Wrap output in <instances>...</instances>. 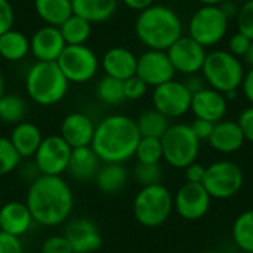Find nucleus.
I'll use <instances>...</instances> for the list:
<instances>
[{"label": "nucleus", "mask_w": 253, "mask_h": 253, "mask_svg": "<svg viewBox=\"0 0 253 253\" xmlns=\"http://www.w3.org/2000/svg\"><path fill=\"white\" fill-rule=\"evenodd\" d=\"M25 205L36 224L52 228L70 219L74 209V194L62 176L40 175L27 190Z\"/></svg>", "instance_id": "f257e3e1"}, {"label": "nucleus", "mask_w": 253, "mask_h": 253, "mask_svg": "<svg viewBox=\"0 0 253 253\" xmlns=\"http://www.w3.org/2000/svg\"><path fill=\"white\" fill-rule=\"evenodd\" d=\"M141 139L136 122L125 114H111L96 123L92 150L102 163H126L135 157Z\"/></svg>", "instance_id": "f03ea898"}, {"label": "nucleus", "mask_w": 253, "mask_h": 253, "mask_svg": "<svg viewBox=\"0 0 253 253\" xmlns=\"http://www.w3.org/2000/svg\"><path fill=\"white\" fill-rule=\"evenodd\" d=\"M135 33L142 44L154 50H168L182 36V21L165 4H153L139 12Z\"/></svg>", "instance_id": "7ed1b4c3"}, {"label": "nucleus", "mask_w": 253, "mask_h": 253, "mask_svg": "<svg viewBox=\"0 0 253 253\" xmlns=\"http://www.w3.org/2000/svg\"><path fill=\"white\" fill-rule=\"evenodd\" d=\"M68 80L56 61H37L27 73L25 89L28 96L42 107L55 105L64 99L68 90Z\"/></svg>", "instance_id": "20e7f679"}, {"label": "nucleus", "mask_w": 253, "mask_h": 253, "mask_svg": "<svg viewBox=\"0 0 253 253\" xmlns=\"http://www.w3.org/2000/svg\"><path fill=\"white\" fill-rule=\"evenodd\" d=\"M245 74L246 71L242 59L222 49L208 52L202 68V76L208 86L224 95L239 90Z\"/></svg>", "instance_id": "39448f33"}, {"label": "nucleus", "mask_w": 253, "mask_h": 253, "mask_svg": "<svg viewBox=\"0 0 253 253\" xmlns=\"http://www.w3.org/2000/svg\"><path fill=\"white\" fill-rule=\"evenodd\" d=\"M133 216L145 228L163 225L172 215L173 196L163 184L141 187L132 205Z\"/></svg>", "instance_id": "423d86ee"}, {"label": "nucleus", "mask_w": 253, "mask_h": 253, "mask_svg": "<svg viewBox=\"0 0 253 253\" xmlns=\"http://www.w3.org/2000/svg\"><path fill=\"white\" fill-rule=\"evenodd\" d=\"M162 147L163 160L169 166L182 170L197 162L200 153V141L187 123L170 125L162 138Z\"/></svg>", "instance_id": "0eeeda50"}, {"label": "nucleus", "mask_w": 253, "mask_h": 253, "mask_svg": "<svg viewBox=\"0 0 253 253\" xmlns=\"http://www.w3.org/2000/svg\"><path fill=\"white\" fill-rule=\"evenodd\" d=\"M245 184L242 168L231 160H219L206 168L202 185L212 199L228 200L240 193Z\"/></svg>", "instance_id": "6e6552de"}, {"label": "nucleus", "mask_w": 253, "mask_h": 253, "mask_svg": "<svg viewBox=\"0 0 253 253\" xmlns=\"http://www.w3.org/2000/svg\"><path fill=\"white\" fill-rule=\"evenodd\" d=\"M230 21L219 6H202L190 18L188 36L203 47H212L222 42L228 31Z\"/></svg>", "instance_id": "1a4fd4ad"}, {"label": "nucleus", "mask_w": 253, "mask_h": 253, "mask_svg": "<svg viewBox=\"0 0 253 253\" xmlns=\"http://www.w3.org/2000/svg\"><path fill=\"white\" fill-rule=\"evenodd\" d=\"M56 62L71 83H86L98 71V58L84 44H67Z\"/></svg>", "instance_id": "9d476101"}, {"label": "nucleus", "mask_w": 253, "mask_h": 253, "mask_svg": "<svg viewBox=\"0 0 253 253\" xmlns=\"http://www.w3.org/2000/svg\"><path fill=\"white\" fill-rule=\"evenodd\" d=\"M73 148L62 139L61 135H47L37 148L33 162L40 175L62 176L67 172Z\"/></svg>", "instance_id": "9b49d317"}, {"label": "nucleus", "mask_w": 253, "mask_h": 253, "mask_svg": "<svg viewBox=\"0 0 253 253\" xmlns=\"http://www.w3.org/2000/svg\"><path fill=\"white\" fill-rule=\"evenodd\" d=\"M191 98L193 95L188 92L185 84L173 79L154 87L153 108L160 111L168 119H179L190 111Z\"/></svg>", "instance_id": "f8f14e48"}, {"label": "nucleus", "mask_w": 253, "mask_h": 253, "mask_svg": "<svg viewBox=\"0 0 253 253\" xmlns=\"http://www.w3.org/2000/svg\"><path fill=\"white\" fill-rule=\"evenodd\" d=\"M212 197L202 184H182L173 196V209L185 221H199L211 209Z\"/></svg>", "instance_id": "ddd939ff"}, {"label": "nucleus", "mask_w": 253, "mask_h": 253, "mask_svg": "<svg viewBox=\"0 0 253 253\" xmlns=\"http://www.w3.org/2000/svg\"><path fill=\"white\" fill-rule=\"evenodd\" d=\"M176 73L184 76L202 73L208 50L200 43L193 40L190 36H181L166 50Z\"/></svg>", "instance_id": "4468645a"}, {"label": "nucleus", "mask_w": 253, "mask_h": 253, "mask_svg": "<svg viewBox=\"0 0 253 253\" xmlns=\"http://www.w3.org/2000/svg\"><path fill=\"white\" fill-rule=\"evenodd\" d=\"M175 68L166 53V50L148 49L136 62V76L150 87H157L166 82L173 80Z\"/></svg>", "instance_id": "2eb2a0df"}, {"label": "nucleus", "mask_w": 253, "mask_h": 253, "mask_svg": "<svg viewBox=\"0 0 253 253\" xmlns=\"http://www.w3.org/2000/svg\"><path fill=\"white\" fill-rule=\"evenodd\" d=\"M64 236L74 253H95L102 246V237L98 225L89 218L68 219Z\"/></svg>", "instance_id": "dca6fc26"}, {"label": "nucleus", "mask_w": 253, "mask_h": 253, "mask_svg": "<svg viewBox=\"0 0 253 253\" xmlns=\"http://www.w3.org/2000/svg\"><path fill=\"white\" fill-rule=\"evenodd\" d=\"M227 108H228V101L225 95L208 86L206 89L193 95L190 111H193L196 119H203L212 123H218L224 120L227 114Z\"/></svg>", "instance_id": "f3484780"}, {"label": "nucleus", "mask_w": 253, "mask_h": 253, "mask_svg": "<svg viewBox=\"0 0 253 253\" xmlns=\"http://www.w3.org/2000/svg\"><path fill=\"white\" fill-rule=\"evenodd\" d=\"M65 40L58 27L46 25L37 30L30 40V50L37 61L53 62L58 61L59 55L65 49Z\"/></svg>", "instance_id": "a211bd4d"}, {"label": "nucleus", "mask_w": 253, "mask_h": 253, "mask_svg": "<svg viewBox=\"0 0 253 253\" xmlns=\"http://www.w3.org/2000/svg\"><path fill=\"white\" fill-rule=\"evenodd\" d=\"M96 125L80 111L70 113L61 123V136L71 148L90 147Z\"/></svg>", "instance_id": "6ab92c4d"}, {"label": "nucleus", "mask_w": 253, "mask_h": 253, "mask_svg": "<svg viewBox=\"0 0 253 253\" xmlns=\"http://www.w3.org/2000/svg\"><path fill=\"white\" fill-rule=\"evenodd\" d=\"M34 219L25 202H7L0 208V231L15 237L25 236Z\"/></svg>", "instance_id": "aec40b11"}, {"label": "nucleus", "mask_w": 253, "mask_h": 253, "mask_svg": "<svg viewBox=\"0 0 253 253\" xmlns=\"http://www.w3.org/2000/svg\"><path fill=\"white\" fill-rule=\"evenodd\" d=\"M102 162L98 159L92 147H80V148H73L70 163L67 168L68 176L79 182V184H86L92 182L101 168Z\"/></svg>", "instance_id": "412c9836"}, {"label": "nucleus", "mask_w": 253, "mask_h": 253, "mask_svg": "<svg viewBox=\"0 0 253 253\" xmlns=\"http://www.w3.org/2000/svg\"><path fill=\"white\" fill-rule=\"evenodd\" d=\"M208 142L215 151L221 154H233L243 148L246 139L237 122L221 120L215 123L213 132Z\"/></svg>", "instance_id": "4be33fe9"}, {"label": "nucleus", "mask_w": 253, "mask_h": 253, "mask_svg": "<svg viewBox=\"0 0 253 253\" xmlns=\"http://www.w3.org/2000/svg\"><path fill=\"white\" fill-rule=\"evenodd\" d=\"M136 62L138 58L135 56V53L122 46L108 49L102 58V67L105 76L123 82L136 74Z\"/></svg>", "instance_id": "5701e85b"}, {"label": "nucleus", "mask_w": 253, "mask_h": 253, "mask_svg": "<svg viewBox=\"0 0 253 253\" xmlns=\"http://www.w3.org/2000/svg\"><path fill=\"white\" fill-rule=\"evenodd\" d=\"M42 130L31 122H21L13 126L9 141L21 159H33L43 141Z\"/></svg>", "instance_id": "b1692460"}, {"label": "nucleus", "mask_w": 253, "mask_h": 253, "mask_svg": "<svg viewBox=\"0 0 253 253\" xmlns=\"http://www.w3.org/2000/svg\"><path fill=\"white\" fill-rule=\"evenodd\" d=\"M93 182L101 193L116 196L126 188L129 182V172L123 163H102Z\"/></svg>", "instance_id": "393cba45"}, {"label": "nucleus", "mask_w": 253, "mask_h": 253, "mask_svg": "<svg viewBox=\"0 0 253 253\" xmlns=\"http://www.w3.org/2000/svg\"><path fill=\"white\" fill-rule=\"evenodd\" d=\"M119 0H71L73 13L84 18L90 24L110 19L117 10Z\"/></svg>", "instance_id": "a878e982"}, {"label": "nucleus", "mask_w": 253, "mask_h": 253, "mask_svg": "<svg viewBox=\"0 0 253 253\" xmlns=\"http://www.w3.org/2000/svg\"><path fill=\"white\" fill-rule=\"evenodd\" d=\"M34 7L37 15L53 27H59L73 15L71 0H34Z\"/></svg>", "instance_id": "bb28decb"}, {"label": "nucleus", "mask_w": 253, "mask_h": 253, "mask_svg": "<svg viewBox=\"0 0 253 253\" xmlns=\"http://www.w3.org/2000/svg\"><path fill=\"white\" fill-rule=\"evenodd\" d=\"M136 127L139 130L141 136L147 138H159L162 139L166 130L170 127V119L163 116L156 108L145 110L139 114V117L135 120Z\"/></svg>", "instance_id": "cd10ccee"}, {"label": "nucleus", "mask_w": 253, "mask_h": 253, "mask_svg": "<svg viewBox=\"0 0 253 253\" xmlns=\"http://www.w3.org/2000/svg\"><path fill=\"white\" fill-rule=\"evenodd\" d=\"M30 50V40L16 30H9L0 36V55L6 61H21Z\"/></svg>", "instance_id": "c85d7f7f"}, {"label": "nucleus", "mask_w": 253, "mask_h": 253, "mask_svg": "<svg viewBox=\"0 0 253 253\" xmlns=\"http://www.w3.org/2000/svg\"><path fill=\"white\" fill-rule=\"evenodd\" d=\"M231 237L234 245L246 253L253 252V209L242 212L233 222Z\"/></svg>", "instance_id": "c756f323"}, {"label": "nucleus", "mask_w": 253, "mask_h": 253, "mask_svg": "<svg viewBox=\"0 0 253 253\" xmlns=\"http://www.w3.org/2000/svg\"><path fill=\"white\" fill-rule=\"evenodd\" d=\"M58 28L65 40V44H84L90 36L92 24L84 18L73 13Z\"/></svg>", "instance_id": "7c9ffc66"}, {"label": "nucleus", "mask_w": 253, "mask_h": 253, "mask_svg": "<svg viewBox=\"0 0 253 253\" xmlns=\"http://www.w3.org/2000/svg\"><path fill=\"white\" fill-rule=\"evenodd\" d=\"M27 114V102L18 93H3L0 98V120L6 125H18L24 122Z\"/></svg>", "instance_id": "2f4dec72"}, {"label": "nucleus", "mask_w": 253, "mask_h": 253, "mask_svg": "<svg viewBox=\"0 0 253 253\" xmlns=\"http://www.w3.org/2000/svg\"><path fill=\"white\" fill-rule=\"evenodd\" d=\"M96 95L101 102L107 105H119L126 101L125 96V82L105 76L99 80L96 86Z\"/></svg>", "instance_id": "473e14b6"}, {"label": "nucleus", "mask_w": 253, "mask_h": 253, "mask_svg": "<svg viewBox=\"0 0 253 253\" xmlns=\"http://www.w3.org/2000/svg\"><path fill=\"white\" fill-rule=\"evenodd\" d=\"M135 157L138 163H147V165H159L163 160V147H162V139L159 138H147L141 136Z\"/></svg>", "instance_id": "72a5a7b5"}, {"label": "nucleus", "mask_w": 253, "mask_h": 253, "mask_svg": "<svg viewBox=\"0 0 253 253\" xmlns=\"http://www.w3.org/2000/svg\"><path fill=\"white\" fill-rule=\"evenodd\" d=\"M21 156L13 148L9 138L0 136V176L9 175L21 165Z\"/></svg>", "instance_id": "f704fd0d"}, {"label": "nucleus", "mask_w": 253, "mask_h": 253, "mask_svg": "<svg viewBox=\"0 0 253 253\" xmlns=\"http://www.w3.org/2000/svg\"><path fill=\"white\" fill-rule=\"evenodd\" d=\"M163 178V169L159 165H147V163H138L133 169V179L141 187L156 185L162 184Z\"/></svg>", "instance_id": "c9c22d12"}, {"label": "nucleus", "mask_w": 253, "mask_h": 253, "mask_svg": "<svg viewBox=\"0 0 253 253\" xmlns=\"http://www.w3.org/2000/svg\"><path fill=\"white\" fill-rule=\"evenodd\" d=\"M236 22H237V31L245 34L253 42V0L240 4Z\"/></svg>", "instance_id": "e433bc0d"}, {"label": "nucleus", "mask_w": 253, "mask_h": 253, "mask_svg": "<svg viewBox=\"0 0 253 253\" xmlns=\"http://www.w3.org/2000/svg\"><path fill=\"white\" fill-rule=\"evenodd\" d=\"M42 253H74L71 249L70 242L67 240V237L64 234H56V236H50L47 239H44V242L42 243L40 248Z\"/></svg>", "instance_id": "4c0bfd02"}, {"label": "nucleus", "mask_w": 253, "mask_h": 253, "mask_svg": "<svg viewBox=\"0 0 253 253\" xmlns=\"http://www.w3.org/2000/svg\"><path fill=\"white\" fill-rule=\"evenodd\" d=\"M147 89H148V86L136 74L129 77L127 80H125V96L129 101L141 99L147 93Z\"/></svg>", "instance_id": "58836bf2"}, {"label": "nucleus", "mask_w": 253, "mask_h": 253, "mask_svg": "<svg viewBox=\"0 0 253 253\" xmlns=\"http://www.w3.org/2000/svg\"><path fill=\"white\" fill-rule=\"evenodd\" d=\"M251 44H252V40H251L249 37H246L245 34H242V33L237 31V33L233 34L231 39L228 40V49H227V50H228L231 55L237 56V58H245V55H246V52L249 50Z\"/></svg>", "instance_id": "ea45409f"}, {"label": "nucleus", "mask_w": 253, "mask_h": 253, "mask_svg": "<svg viewBox=\"0 0 253 253\" xmlns=\"http://www.w3.org/2000/svg\"><path fill=\"white\" fill-rule=\"evenodd\" d=\"M237 123L243 132V136L246 141L252 142L253 144V105L245 108L237 119Z\"/></svg>", "instance_id": "a19ab883"}, {"label": "nucleus", "mask_w": 253, "mask_h": 253, "mask_svg": "<svg viewBox=\"0 0 253 253\" xmlns=\"http://www.w3.org/2000/svg\"><path fill=\"white\" fill-rule=\"evenodd\" d=\"M0 253H24L21 239L0 231Z\"/></svg>", "instance_id": "79ce46f5"}, {"label": "nucleus", "mask_w": 253, "mask_h": 253, "mask_svg": "<svg viewBox=\"0 0 253 253\" xmlns=\"http://www.w3.org/2000/svg\"><path fill=\"white\" fill-rule=\"evenodd\" d=\"M190 127H191L193 133L197 136V139L202 142V141H209V138H211V135L213 132L215 123L203 120V119H194L190 123Z\"/></svg>", "instance_id": "37998d69"}, {"label": "nucleus", "mask_w": 253, "mask_h": 253, "mask_svg": "<svg viewBox=\"0 0 253 253\" xmlns=\"http://www.w3.org/2000/svg\"><path fill=\"white\" fill-rule=\"evenodd\" d=\"M13 7L9 0H0V36L9 30H12L13 25Z\"/></svg>", "instance_id": "c03bdc74"}, {"label": "nucleus", "mask_w": 253, "mask_h": 253, "mask_svg": "<svg viewBox=\"0 0 253 253\" xmlns=\"http://www.w3.org/2000/svg\"><path fill=\"white\" fill-rule=\"evenodd\" d=\"M184 170H185V179H187V182H191V184H202L203 182L205 173H206V168L202 163L194 162L190 166H187Z\"/></svg>", "instance_id": "a18cd8bd"}, {"label": "nucleus", "mask_w": 253, "mask_h": 253, "mask_svg": "<svg viewBox=\"0 0 253 253\" xmlns=\"http://www.w3.org/2000/svg\"><path fill=\"white\" fill-rule=\"evenodd\" d=\"M182 83L185 84V87L188 89V92L191 95H194V93H197V92H200V90H203V89L208 87V83H206L205 77L202 76V73L187 76V79Z\"/></svg>", "instance_id": "49530a36"}, {"label": "nucleus", "mask_w": 253, "mask_h": 253, "mask_svg": "<svg viewBox=\"0 0 253 253\" xmlns=\"http://www.w3.org/2000/svg\"><path fill=\"white\" fill-rule=\"evenodd\" d=\"M242 89H243V95L246 96V99L253 105V68H249L245 74L243 83H242Z\"/></svg>", "instance_id": "de8ad7c7"}, {"label": "nucleus", "mask_w": 253, "mask_h": 253, "mask_svg": "<svg viewBox=\"0 0 253 253\" xmlns=\"http://www.w3.org/2000/svg\"><path fill=\"white\" fill-rule=\"evenodd\" d=\"M219 9L222 10V13L225 15V18H227L228 21H231V19H236V18H237L240 4L234 3L233 0H224V1L219 4Z\"/></svg>", "instance_id": "09e8293b"}, {"label": "nucleus", "mask_w": 253, "mask_h": 253, "mask_svg": "<svg viewBox=\"0 0 253 253\" xmlns=\"http://www.w3.org/2000/svg\"><path fill=\"white\" fill-rule=\"evenodd\" d=\"M129 9H133V10H144L150 6L154 4V0H122Z\"/></svg>", "instance_id": "8fccbe9b"}, {"label": "nucleus", "mask_w": 253, "mask_h": 253, "mask_svg": "<svg viewBox=\"0 0 253 253\" xmlns=\"http://www.w3.org/2000/svg\"><path fill=\"white\" fill-rule=\"evenodd\" d=\"M245 62L249 65V68H253V42L252 44H251V47H249V50L246 52V55H245Z\"/></svg>", "instance_id": "3c124183"}, {"label": "nucleus", "mask_w": 253, "mask_h": 253, "mask_svg": "<svg viewBox=\"0 0 253 253\" xmlns=\"http://www.w3.org/2000/svg\"><path fill=\"white\" fill-rule=\"evenodd\" d=\"M202 6H219L224 0H197Z\"/></svg>", "instance_id": "603ef678"}, {"label": "nucleus", "mask_w": 253, "mask_h": 253, "mask_svg": "<svg viewBox=\"0 0 253 253\" xmlns=\"http://www.w3.org/2000/svg\"><path fill=\"white\" fill-rule=\"evenodd\" d=\"M3 93H4V80H3V76L0 73V98L3 96Z\"/></svg>", "instance_id": "864d4df0"}, {"label": "nucleus", "mask_w": 253, "mask_h": 253, "mask_svg": "<svg viewBox=\"0 0 253 253\" xmlns=\"http://www.w3.org/2000/svg\"><path fill=\"white\" fill-rule=\"evenodd\" d=\"M234 3H237V4H243V3H246V1H249V0H233Z\"/></svg>", "instance_id": "5fc2aeb1"}, {"label": "nucleus", "mask_w": 253, "mask_h": 253, "mask_svg": "<svg viewBox=\"0 0 253 253\" xmlns=\"http://www.w3.org/2000/svg\"><path fill=\"white\" fill-rule=\"evenodd\" d=\"M200 253H221V252H218V251H205V252H200Z\"/></svg>", "instance_id": "6e6d98bb"}, {"label": "nucleus", "mask_w": 253, "mask_h": 253, "mask_svg": "<svg viewBox=\"0 0 253 253\" xmlns=\"http://www.w3.org/2000/svg\"><path fill=\"white\" fill-rule=\"evenodd\" d=\"M251 253H253V252H251Z\"/></svg>", "instance_id": "4d7b16f0"}]
</instances>
